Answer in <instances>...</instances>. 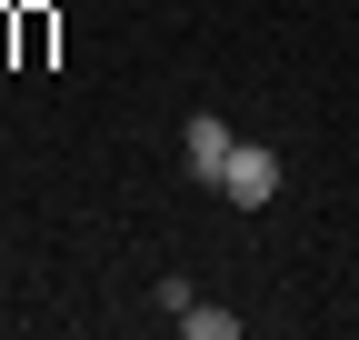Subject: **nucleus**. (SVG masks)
I'll return each instance as SVG.
<instances>
[{
	"label": "nucleus",
	"instance_id": "f257e3e1",
	"mask_svg": "<svg viewBox=\"0 0 359 340\" xmlns=\"http://www.w3.org/2000/svg\"><path fill=\"white\" fill-rule=\"evenodd\" d=\"M219 200H240V210H269V200H280V150H259V140H230Z\"/></svg>",
	"mask_w": 359,
	"mask_h": 340
},
{
	"label": "nucleus",
	"instance_id": "f03ea898",
	"mask_svg": "<svg viewBox=\"0 0 359 340\" xmlns=\"http://www.w3.org/2000/svg\"><path fill=\"white\" fill-rule=\"evenodd\" d=\"M180 160H190V181H210V190H219V170H230V131H219V110H190Z\"/></svg>",
	"mask_w": 359,
	"mask_h": 340
},
{
	"label": "nucleus",
	"instance_id": "7ed1b4c3",
	"mask_svg": "<svg viewBox=\"0 0 359 340\" xmlns=\"http://www.w3.org/2000/svg\"><path fill=\"white\" fill-rule=\"evenodd\" d=\"M180 330H190V340H240V310H200V301H190Z\"/></svg>",
	"mask_w": 359,
	"mask_h": 340
},
{
	"label": "nucleus",
	"instance_id": "20e7f679",
	"mask_svg": "<svg viewBox=\"0 0 359 340\" xmlns=\"http://www.w3.org/2000/svg\"><path fill=\"white\" fill-rule=\"evenodd\" d=\"M150 310H170V320H180V310H190V280H180V270H160V280H150Z\"/></svg>",
	"mask_w": 359,
	"mask_h": 340
}]
</instances>
